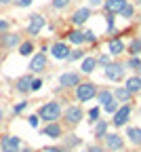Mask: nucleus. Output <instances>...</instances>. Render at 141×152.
I'll return each instance as SVG.
<instances>
[{"instance_id":"nucleus-1","label":"nucleus","mask_w":141,"mask_h":152,"mask_svg":"<svg viewBox=\"0 0 141 152\" xmlns=\"http://www.w3.org/2000/svg\"><path fill=\"white\" fill-rule=\"evenodd\" d=\"M40 118H44V121H57L59 116H61V106H59L57 102H49L44 104L42 108H40Z\"/></svg>"},{"instance_id":"nucleus-2","label":"nucleus","mask_w":141,"mask_h":152,"mask_svg":"<svg viewBox=\"0 0 141 152\" xmlns=\"http://www.w3.org/2000/svg\"><path fill=\"white\" fill-rule=\"evenodd\" d=\"M95 95H97V87L93 83H80V85H76V97L80 102H89V99L95 97Z\"/></svg>"},{"instance_id":"nucleus-3","label":"nucleus","mask_w":141,"mask_h":152,"mask_svg":"<svg viewBox=\"0 0 141 152\" xmlns=\"http://www.w3.org/2000/svg\"><path fill=\"white\" fill-rule=\"evenodd\" d=\"M129 116H131V106L124 104L122 108H118V110L114 112V125H116V127H122V125L129 121Z\"/></svg>"},{"instance_id":"nucleus-4","label":"nucleus","mask_w":141,"mask_h":152,"mask_svg":"<svg viewBox=\"0 0 141 152\" xmlns=\"http://www.w3.org/2000/svg\"><path fill=\"white\" fill-rule=\"evenodd\" d=\"M105 76H108L110 80H120L124 76V66L122 64H110L105 68Z\"/></svg>"},{"instance_id":"nucleus-5","label":"nucleus","mask_w":141,"mask_h":152,"mask_svg":"<svg viewBox=\"0 0 141 152\" xmlns=\"http://www.w3.org/2000/svg\"><path fill=\"white\" fill-rule=\"evenodd\" d=\"M51 53H53L55 59H68L72 51H70V47H68L65 42H55L53 49H51Z\"/></svg>"},{"instance_id":"nucleus-6","label":"nucleus","mask_w":141,"mask_h":152,"mask_svg":"<svg viewBox=\"0 0 141 152\" xmlns=\"http://www.w3.org/2000/svg\"><path fill=\"white\" fill-rule=\"evenodd\" d=\"M59 85H61V89L76 87V85H80V76L76 72H65V74H61V78H59Z\"/></svg>"},{"instance_id":"nucleus-7","label":"nucleus","mask_w":141,"mask_h":152,"mask_svg":"<svg viewBox=\"0 0 141 152\" xmlns=\"http://www.w3.org/2000/svg\"><path fill=\"white\" fill-rule=\"evenodd\" d=\"M44 66H47V55L44 53H36L32 57V61H30V70L32 72H42Z\"/></svg>"},{"instance_id":"nucleus-8","label":"nucleus","mask_w":141,"mask_h":152,"mask_svg":"<svg viewBox=\"0 0 141 152\" xmlns=\"http://www.w3.org/2000/svg\"><path fill=\"white\" fill-rule=\"evenodd\" d=\"M0 146H2V152H19V140H17V137H13V135L2 137Z\"/></svg>"},{"instance_id":"nucleus-9","label":"nucleus","mask_w":141,"mask_h":152,"mask_svg":"<svg viewBox=\"0 0 141 152\" xmlns=\"http://www.w3.org/2000/svg\"><path fill=\"white\" fill-rule=\"evenodd\" d=\"M103 137H105V144H108L110 150H120V148L124 146L122 137H120L118 133H108V135H103Z\"/></svg>"},{"instance_id":"nucleus-10","label":"nucleus","mask_w":141,"mask_h":152,"mask_svg":"<svg viewBox=\"0 0 141 152\" xmlns=\"http://www.w3.org/2000/svg\"><path fill=\"white\" fill-rule=\"evenodd\" d=\"M89 17H91V9L82 7V9H78V11L72 15V23H74V26H82Z\"/></svg>"},{"instance_id":"nucleus-11","label":"nucleus","mask_w":141,"mask_h":152,"mask_svg":"<svg viewBox=\"0 0 141 152\" xmlns=\"http://www.w3.org/2000/svg\"><path fill=\"white\" fill-rule=\"evenodd\" d=\"M44 26V17L42 15H32L30 17V26H28V32L30 34H38Z\"/></svg>"},{"instance_id":"nucleus-12","label":"nucleus","mask_w":141,"mask_h":152,"mask_svg":"<svg viewBox=\"0 0 141 152\" xmlns=\"http://www.w3.org/2000/svg\"><path fill=\"white\" fill-rule=\"evenodd\" d=\"M65 121L70 125H78L80 121H82V110H80L78 106H72L68 112H65Z\"/></svg>"},{"instance_id":"nucleus-13","label":"nucleus","mask_w":141,"mask_h":152,"mask_svg":"<svg viewBox=\"0 0 141 152\" xmlns=\"http://www.w3.org/2000/svg\"><path fill=\"white\" fill-rule=\"evenodd\" d=\"M124 4H126V0H105V9H108V13H120L124 9Z\"/></svg>"},{"instance_id":"nucleus-14","label":"nucleus","mask_w":141,"mask_h":152,"mask_svg":"<svg viewBox=\"0 0 141 152\" xmlns=\"http://www.w3.org/2000/svg\"><path fill=\"white\" fill-rule=\"evenodd\" d=\"M126 89H129L131 93H137V91L141 89V78H139V76H131V78L126 80Z\"/></svg>"},{"instance_id":"nucleus-15","label":"nucleus","mask_w":141,"mask_h":152,"mask_svg":"<svg viewBox=\"0 0 141 152\" xmlns=\"http://www.w3.org/2000/svg\"><path fill=\"white\" fill-rule=\"evenodd\" d=\"M122 51H124V45H122V40H118V38L110 40V53H112V55H120Z\"/></svg>"},{"instance_id":"nucleus-16","label":"nucleus","mask_w":141,"mask_h":152,"mask_svg":"<svg viewBox=\"0 0 141 152\" xmlns=\"http://www.w3.org/2000/svg\"><path fill=\"white\" fill-rule=\"evenodd\" d=\"M129 140L133 144H139L141 146V129L139 127H129Z\"/></svg>"},{"instance_id":"nucleus-17","label":"nucleus","mask_w":141,"mask_h":152,"mask_svg":"<svg viewBox=\"0 0 141 152\" xmlns=\"http://www.w3.org/2000/svg\"><path fill=\"white\" fill-rule=\"evenodd\" d=\"M30 87H32V76H23V78H19V80H17V89L21 91V93L30 91Z\"/></svg>"},{"instance_id":"nucleus-18","label":"nucleus","mask_w":141,"mask_h":152,"mask_svg":"<svg viewBox=\"0 0 141 152\" xmlns=\"http://www.w3.org/2000/svg\"><path fill=\"white\" fill-rule=\"evenodd\" d=\"M114 97L120 99V102H126V99L131 97V91H129L126 87H118V89L114 91Z\"/></svg>"},{"instance_id":"nucleus-19","label":"nucleus","mask_w":141,"mask_h":152,"mask_svg":"<svg viewBox=\"0 0 141 152\" xmlns=\"http://www.w3.org/2000/svg\"><path fill=\"white\" fill-rule=\"evenodd\" d=\"M44 135H49V137H61V127H59V125L44 127Z\"/></svg>"},{"instance_id":"nucleus-20","label":"nucleus","mask_w":141,"mask_h":152,"mask_svg":"<svg viewBox=\"0 0 141 152\" xmlns=\"http://www.w3.org/2000/svg\"><path fill=\"white\" fill-rule=\"evenodd\" d=\"M95 66H97V59H95V57H86V59L82 61V72H84V74H91V72L95 70Z\"/></svg>"},{"instance_id":"nucleus-21","label":"nucleus","mask_w":141,"mask_h":152,"mask_svg":"<svg viewBox=\"0 0 141 152\" xmlns=\"http://www.w3.org/2000/svg\"><path fill=\"white\" fill-rule=\"evenodd\" d=\"M2 45H4L7 49H11V47L19 45V36H17V34H7V36L2 38Z\"/></svg>"},{"instance_id":"nucleus-22","label":"nucleus","mask_w":141,"mask_h":152,"mask_svg":"<svg viewBox=\"0 0 141 152\" xmlns=\"http://www.w3.org/2000/svg\"><path fill=\"white\" fill-rule=\"evenodd\" d=\"M68 38H70V42H74V45H82L84 42V32H70Z\"/></svg>"},{"instance_id":"nucleus-23","label":"nucleus","mask_w":141,"mask_h":152,"mask_svg":"<svg viewBox=\"0 0 141 152\" xmlns=\"http://www.w3.org/2000/svg\"><path fill=\"white\" fill-rule=\"evenodd\" d=\"M105 131H108V123L105 121H99L97 127H95V137H103Z\"/></svg>"},{"instance_id":"nucleus-24","label":"nucleus","mask_w":141,"mask_h":152,"mask_svg":"<svg viewBox=\"0 0 141 152\" xmlns=\"http://www.w3.org/2000/svg\"><path fill=\"white\" fill-rule=\"evenodd\" d=\"M103 108H105V112H110V114H114L116 110H118V102H116V97H112L108 104H103Z\"/></svg>"},{"instance_id":"nucleus-25","label":"nucleus","mask_w":141,"mask_h":152,"mask_svg":"<svg viewBox=\"0 0 141 152\" xmlns=\"http://www.w3.org/2000/svg\"><path fill=\"white\" fill-rule=\"evenodd\" d=\"M32 51H34V45H32V42H23L21 47H19V53H21L23 57H28Z\"/></svg>"},{"instance_id":"nucleus-26","label":"nucleus","mask_w":141,"mask_h":152,"mask_svg":"<svg viewBox=\"0 0 141 152\" xmlns=\"http://www.w3.org/2000/svg\"><path fill=\"white\" fill-rule=\"evenodd\" d=\"M129 51H131L133 55L141 53V40H133V42H131V47H129Z\"/></svg>"},{"instance_id":"nucleus-27","label":"nucleus","mask_w":141,"mask_h":152,"mask_svg":"<svg viewBox=\"0 0 141 152\" xmlns=\"http://www.w3.org/2000/svg\"><path fill=\"white\" fill-rule=\"evenodd\" d=\"M112 97H114V95L110 91H101V93H99V102H101V104H108Z\"/></svg>"},{"instance_id":"nucleus-28","label":"nucleus","mask_w":141,"mask_h":152,"mask_svg":"<svg viewBox=\"0 0 141 152\" xmlns=\"http://www.w3.org/2000/svg\"><path fill=\"white\" fill-rule=\"evenodd\" d=\"M133 13H135V11H133V7H131V4H124V9L120 11V15L126 17V19H131V17H133Z\"/></svg>"},{"instance_id":"nucleus-29","label":"nucleus","mask_w":141,"mask_h":152,"mask_svg":"<svg viewBox=\"0 0 141 152\" xmlns=\"http://www.w3.org/2000/svg\"><path fill=\"white\" fill-rule=\"evenodd\" d=\"M129 68H133V70H141V61L137 59V57H131V59H129Z\"/></svg>"},{"instance_id":"nucleus-30","label":"nucleus","mask_w":141,"mask_h":152,"mask_svg":"<svg viewBox=\"0 0 141 152\" xmlns=\"http://www.w3.org/2000/svg\"><path fill=\"white\" fill-rule=\"evenodd\" d=\"M82 55H84V53L78 49V51H72V53H70V57H68V59H70V61H76V59H80Z\"/></svg>"},{"instance_id":"nucleus-31","label":"nucleus","mask_w":141,"mask_h":152,"mask_svg":"<svg viewBox=\"0 0 141 152\" xmlns=\"http://www.w3.org/2000/svg\"><path fill=\"white\" fill-rule=\"evenodd\" d=\"M68 2L70 0H53V7L55 9H63V7H68Z\"/></svg>"},{"instance_id":"nucleus-32","label":"nucleus","mask_w":141,"mask_h":152,"mask_svg":"<svg viewBox=\"0 0 141 152\" xmlns=\"http://www.w3.org/2000/svg\"><path fill=\"white\" fill-rule=\"evenodd\" d=\"M40 87H42V80H40V78H32V87H30V89H32V91H38Z\"/></svg>"},{"instance_id":"nucleus-33","label":"nucleus","mask_w":141,"mask_h":152,"mask_svg":"<svg viewBox=\"0 0 141 152\" xmlns=\"http://www.w3.org/2000/svg\"><path fill=\"white\" fill-rule=\"evenodd\" d=\"M13 2H15L17 7H30V4L34 2V0H13Z\"/></svg>"},{"instance_id":"nucleus-34","label":"nucleus","mask_w":141,"mask_h":152,"mask_svg":"<svg viewBox=\"0 0 141 152\" xmlns=\"http://www.w3.org/2000/svg\"><path fill=\"white\" fill-rule=\"evenodd\" d=\"M84 40H86V42H95V40H97V36H95L93 32H84Z\"/></svg>"},{"instance_id":"nucleus-35","label":"nucleus","mask_w":141,"mask_h":152,"mask_svg":"<svg viewBox=\"0 0 141 152\" xmlns=\"http://www.w3.org/2000/svg\"><path fill=\"white\" fill-rule=\"evenodd\" d=\"M7 30H9V21H7V19H0V34L7 32Z\"/></svg>"},{"instance_id":"nucleus-36","label":"nucleus","mask_w":141,"mask_h":152,"mask_svg":"<svg viewBox=\"0 0 141 152\" xmlns=\"http://www.w3.org/2000/svg\"><path fill=\"white\" fill-rule=\"evenodd\" d=\"M89 116H91L93 121H97V118H99V108H93V110L89 112Z\"/></svg>"},{"instance_id":"nucleus-37","label":"nucleus","mask_w":141,"mask_h":152,"mask_svg":"<svg viewBox=\"0 0 141 152\" xmlns=\"http://www.w3.org/2000/svg\"><path fill=\"white\" fill-rule=\"evenodd\" d=\"M25 106H28V102H21V104H17V106H15V112H21V110H25Z\"/></svg>"},{"instance_id":"nucleus-38","label":"nucleus","mask_w":141,"mask_h":152,"mask_svg":"<svg viewBox=\"0 0 141 152\" xmlns=\"http://www.w3.org/2000/svg\"><path fill=\"white\" fill-rule=\"evenodd\" d=\"M110 61V55H103V57H99L97 59V64H108Z\"/></svg>"},{"instance_id":"nucleus-39","label":"nucleus","mask_w":141,"mask_h":152,"mask_svg":"<svg viewBox=\"0 0 141 152\" xmlns=\"http://www.w3.org/2000/svg\"><path fill=\"white\" fill-rule=\"evenodd\" d=\"M30 125L32 127H38V116H30Z\"/></svg>"},{"instance_id":"nucleus-40","label":"nucleus","mask_w":141,"mask_h":152,"mask_svg":"<svg viewBox=\"0 0 141 152\" xmlns=\"http://www.w3.org/2000/svg\"><path fill=\"white\" fill-rule=\"evenodd\" d=\"M86 152H103V150H101V148H99V146H91V148H89Z\"/></svg>"},{"instance_id":"nucleus-41","label":"nucleus","mask_w":141,"mask_h":152,"mask_svg":"<svg viewBox=\"0 0 141 152\" xmlns=\"http://www.w3.org/2000/svg\"><path fill=\"white\" fill-rule=\"evenodd\" d=\"M44 152H63L61 148H44Z\"/></svg>"},{"instance_id":"nucleus-42","label":"nucleus","mask_w":141,"mask_h":152,"mask_svg":"<svg viewBox=\"0 0 141 152\" xmlns=\"http://www.w3.org/2000/svg\"><path fill=\"white\" fill-rule=\"evenodd\" d=\"M89 4L91 7H99V4H101V0H89Z\"/></svg>"},{"instance_id":"nucleus-43","label":"nucleus","mask_w":141,"mask_h":152,"mask_svg":"<svg viewBox=\"0 0 141 152\" xmlns=\"http://www.w3.org/2000/svg\"><path fill=\"white\" fill-rule=\"evenodd\" d=\"M9 2H13V0H0V4H9Z\"/></svg>"},{"instance_id":"nucleus-44","label":"nucleus","mask_w":141,"mask_h":152,"mask_svg":"<svg viewBox=\"0 0 141 152\" xmlns=\"http://www.w3.org/2000/svg\"><path fill=\"white\" fill-rule=\"evenodd\" d=\"M0 121H2V110H0Z\"/></svg>"},{"instance_id":"nucleus-45","label":"nucleus","mask_w":141,"mask_h":152,"mask_svg":"<svg viewBox=\"0 0 141 152\" xmlns=\"http://www.w3.org/2000/svg\"><path fill=\"white\" fill-rule=\"evenodd\" d=\"M23 152H32V150H23Z\"/></svg>"}]
</instances>
